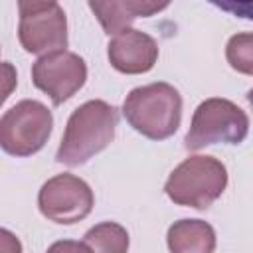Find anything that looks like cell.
<instances>
[{"mask_svg":"<svg viewBox=\"0 0 253 253\" xmlns=\"http://www.w3.org/2000/svg\"><path fill=\"white\" fill-rule=\"evenodd\" d=\"M119 115L117 109L105 101H87L67 121L61 144L57 148V162L67 166L85 164L91 156L101 152L115 136Z\"/></svg>","mask_w":253,"mask_h":253,"instance_id":"1","label":"cell"},{"mask_svg":"<svg viewBox=\"0 0 253 253\" xmlns=\"http://www.w3.org/2000/svg\"><path fill=\"white\" fill-rule=\"evenodd\" d=\"M227 186L225 166L211 156H190L170 174L164 190L174 204L210 208Z\"/></svg>","mask_w":253,"mask_h":253,"instance_id":"3","label":"cell"},{"mask_svg":"<svg viewBox=\"0 0 253 253\" xmlns=\"http://www.w3.org/2000/svg\"><path fill=\"white\" fill-rule=\"evenodd\" d=\"M83 243L91 253H126L128 233L123 225L115 221H103L85 233Z\"/></svg>","mask_w":253,"mask_h":253,"instance_id":"12","label":"cell"},{"mask_svg":"<svg viewBox=\"0 0 253 253\" xmlns=\"http://www.w3.org/2000/svg\"><path fill=\"white\" fill-rule=\"evenodd\" d=\"M47 253H91L89 247L81 241H71V239H63V241H55Z\"/></svg>","mask_w":253,"mask_h":253,"instance_id":"15","label":"cell"},{"mask_svg":"<svg viewBox=\"0 0 253 253\" xmlns=\"http://www.w3.org/2000/svg\"><path fill=\"white\" fill-rule=\"evenodd\" d=\"M32 79L38 89L49 95L53 105H61L73 97L87 79L85 61L71 51H53L42 55L32 69Z\"/></svg>","mask_w":253,"mask_h":253,"instance_id":"8","label":"cell"},{"mask_svg":"<svg viewBox=\"0 0 253 253\" xmlns=\"http://www.w3.org/2000/svg\"><path fill=\"white\" fill-rule=\"evenodd\" d=\"M38 206L47 219L69 225L89 215L93 208V192L81 178L59 174L42 186Z\"/></svg>","mask_w":253,"mask_h":253,"instance_id":"7","label":"cell"},{"mask_svg":"<svg viewBox=\"0 0 253 253\" xmlns=\"http://www.w3.org/2000/svg\"><path fill=\"white\" fill-rule=\"evenodd\" d=\"M18 38L30 53L63 51L67 45V20L57 2H20Z\"/></svg>","mask_w":253,"mask_h":253,"instance_id":"6","label":"cell"},{"mask_svg":"<svg viewBox=\"0 0 253 253\" xmlns=\"http://www.w3.org/2000/svg\"><path fill=\"white\" fill-rule=\"evenodd\" d=\"M123 113L134 130L152 140H162L180 126L182 97L170 83H150L128 93Z\"/></svg>","mask_w":253,"mask_h":253,"instance_id":"2","label":"cell"},{"mask_svg":"<svg viewBox=\"0 0 253 253\" xmlns=\"http://www.w3.org/2000/svg\"><path fill=\"white\" fill-rule=\"evenodd\" d=\"M51 125V111L43 103L20 101L0 119V146L12 156H30L45 144Z\"/></svg>","mask_w":253,"mask_h":253,"instance_id":"5","label":"cell"},{"mask_svg":"<svg viewBox=\"0 0 253 253\" xmlns=\"http://www.w3.org/2000/svg\"><path fill=\"white\" fill-rule=\"evenodd\" d=\"M170 253H213V227L202 219H182L168 229Z\"/></svg>","mask_w":253,"mask_h":253,"instance_id":"11","label":"cell"},{"mask_svg":"<svg viewBox=\"0 0 253 253\" xmlns=\"http://www.w3.org/2000/svg\"><path fill=\"white\" fill-rule=\"evenodd\" d=\"M249 119L243 109L227 99H208L200 103L186 134V148L200 150L208 144L229 142L239 144L247 136Z\"/></svg>","mask_w":253,"mask_h":253,"instance_id":"4","label":"cell"},{"mask_svg":"<svg viewBox=\"0 0 253 253\" xmlns=\"http://www.w3.org/2000/svg\"><path fill=\"white\" fill-rule=\"evenodd\" d=\"M107 47L111 65L121 73H146L154 67L158 57L156 42L138 30L117 34Z\"/></svg>","mask_w":253,"mask_h":253,"instance_id":"9","label":"cell"},{"mask_svg":"<svg viewBox=\"0 0 253 253\" xmlns=\"http://www.w3.org/2000/svg\"><path fill=\"white\" fill-rule=\"evenodd\" d=\"M0 253H22V243L20 239L8 231L0 227Z\"/></svg>","mask_w":253,"mask_h":253,"instance_id":"16","label":"cell"},{"mask_svg":"<svg viewBox=\"0 0 253 253\" xmlns=\"http://www.w3.org/2000/svg\"><path fill=\"white\" fill-rule=\"evenodd\" d=\"M18 75L10 61H0V107L10 97V93L16 89Z\"/></svg>","mask_w":253,"mask_h":253,"instance_id":"14","label":"cell"},{"mask_svg":"<svg viewBox=\"0 0 253 253\" xmlns=\"http://www.w3.org/2000/svg\"><path fill=\"white\" fill-rule=\"evenodd\" d=\"M168 2H89V8L99 18L103 30L107 34H121L128 30V26L136 18L152 16L160 10H164Z\"/></svg>","mask_w":253,"mask_h":253,"instance_id":"10","label":"cell"},{"mask_svg":"<svg viewBox=\"0 0 253 253\" xmlns=\"http://www.w3.org/2000/svg\"><path fill=\"white\" fill-rule=\"evenodd\" d=\"M227 61L233 69L251 75L253 73V36L239 34L233 36L227 43Z\"/></svg>","mask_w":253,"mask_h":253,"instance_id":"13","label":"cell"}]
</instances>
